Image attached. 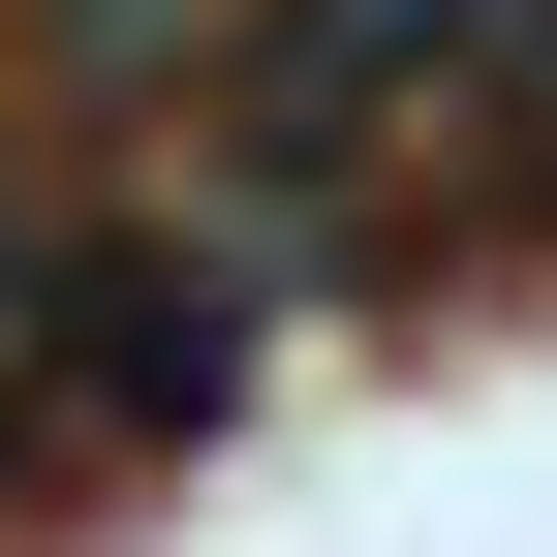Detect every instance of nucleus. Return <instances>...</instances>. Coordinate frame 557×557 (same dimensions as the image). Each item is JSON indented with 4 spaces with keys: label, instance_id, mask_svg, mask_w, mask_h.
<instances>
[{
    "label": "nucleus",
    "instance_id": "nucleus-2",
    "mask_svg": "<svg viewBox=\"0 0 557 557\" xmlns=\"http://www.w3.org/2000/svg\"><path fill=\"white\" fill-rule=\"evenodd\" d=\"M0 465H32V186H0Z\"/></svg>",
    "mask_w": 557,
    "mask_h": 557
},
{
    "label": "nucleus",
    "instance_id": "nucleus-1",
    "mask_svg": "<svg viewBox=\"0 0 557 557\" xmlns=\"http://www.w3.org/2000/svg\"><path fill=\"white\" fill-rule=\"evenodd\" d=\"M248 310H278V278L218 218H32V434H124V465L218 434V403H248Z\"/></svg>",
    "mask_w": 557,
    "mask_h": 557
},
{
    "label": "nucleus",
    "instance_id": "nucleus-3",
    "mask_svg": "<svg viewBox=\"0 0 557 557\" xmlns=\"http://www.w3.org/2000/svg\"><path fill=\"white\" fill-rule=\"evenodd\" d=\"M496 156H557V32H527V94H496Z\"/></svg>",
    "mask_w": 557,
    "mask_h": 557
}]
</instances>
